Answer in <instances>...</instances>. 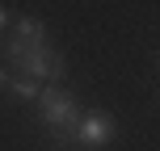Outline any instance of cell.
<instances>
[{
  "instance_id": "obj_1",
  "label": "cell",
  "mask_w": 160,
  "mask_h": 151,
  "mask_svg": "<svg viewBox=\"0 0 160 151\" xmlns=\"http://www.w3.org/2000/svg\"><path fill=\"white\" fill-rule=\"evenodd\" d=\"M38 105H42V109H38L42 126H47L59 143H68V134H72L76 122H80V105H76V97H72V92H59V88L51 84V88H38Z\"/></svg>"
},
{
  "instance_id": "obj_2",
  "label": "cell",
  "mask_w": 160,
  "mask_h": 151,
  "mask_svg": "<svg viewBox=\"0 0 160 151\" xmlns=\"http://www.w3.org/2000/svg\"><path fill=\"white\" fill-rule=\"evenodd\" d=\"M8 59H13V67L21 72L25 80L34 76V84L38 80H63L68 76V63H63V55H55V50H47V46H21V42H8Z\"/></svg>"
},
{
  "instance_id": "obj_3",
  "label": "cell",
  "mask_w": 160,
  "mask_h": 151,
  "mask_svg": "<svg viewBox=\"0 0 160 151\" xmlns=\"http://www.w3.org/2000/svg\"><path fill=\"white\" fill-rule=\"evenodd\" d=\"M110 139H114V122L105 118V113H88V118L76 122V143H80V147L97 151V147L110 143Z\"/></svg>"
},
{
  "instance_id": "obj_4",
  "label": "cell",
  "mask_w": 160,
  "mask_h": 151,
  "mask_svg": "<svg viewBox=\"0 0 160 151\" xmlns=\"http://www.w3.org/2000/svg\"><path fill=\"white\" fill-rule=\"evenodd\" d=\"M42 34H47V25L38 17H21L17 21V42L21 46H42Z\"/></svg>"
},
{
  "instance_id": "obj_5",
  "label": "cell",
  "mask_w": 160,
  "mask_h": 151,
  "mask_svg": "<svg viewBox=\"0 0 160 151\" xmlns=\"http://www.w3.org/2000/svg\"><path fill=\"white\" fill-rule=\"evenodd\" d=\"M8 88H13L17 97H21V101H38V84H34V80H25V76H13V80H4Z\"/></svg>"
},
{
  "instance_id": "obj_6",
  "label": "cell",
  "mask_w": 160,
  "mask_h": 151,
  "mask_svg": "<svg viewBox=\"0 0 160 151\" xmlns=\"http://www.w3.org/2000/svg\"><path fill=\"white\" fill-rule=\"evenodd\" d=\"M4 21H8V13H4V8H0V30H4Z\"/></svg>"
},
{
  "instance_id": "obj_7",
  "label": "cell",
  "mask_w": 160,
  "mask_h": 151,
  "mask_svg": "<svg viewBox=\"0 0 160 151\" xmlns=\"http://www.w3.org/2000/svg\"><path fill=\"white\" fill-rule=\"evenodd\" d=\"M4 80H8V76H4V72H0V84H4Z\"/></svg>"
}]
</instances>
